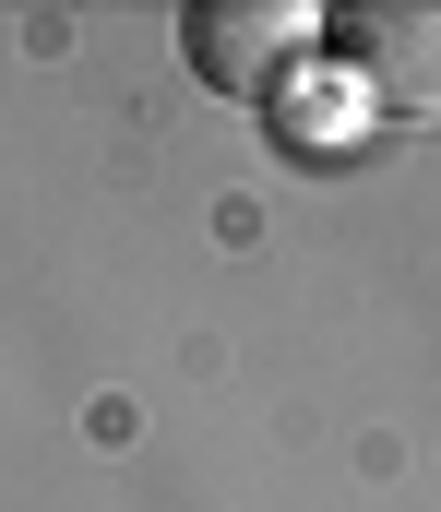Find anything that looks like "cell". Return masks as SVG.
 <instances>
[{"mask_svg":"<svg viewBox=\"0 0 441 512\" xmlns=\"http://www.w3.org/2000/svg\"><path fill=\"white\" fill-rule=\"evenodd\" d=\"M334 36H346V48H334V72H346L358 96H370V84H382L394 108H418V96H430V60H418V48H430V12H346Z\"/></svg>","mask_w":441,"mask_h":512,"instance_id":"cell-3","label":"cell"},{"mask_svg":"<svg viewBox=\"0 0 441 512\" xmlns=\"http://www.w3.org/2000/svg\"><path fill=\"white\" fill-rule=\"evenodd\" d=\"M263 108H275V131H287V155H346V143L370 131V96L334 72V48H310V60H298Z\"/></svg>","mask_w":441,"mask_h":512,"instance_id":"cell-2","label":"cell"},{"mask_svg":"<svg viewBox=\"0 0 441 512\" xmlns=\"http://www.w3.org/2000/svg\"><path fill=\"white\" fill-rule=\"evenodd\" d=\"M310 36H322L310 0H191V12H179V60H191L215 96H239V108H263V96L287 84L298 60H310Z\"/></svg>","mask_w":441,"mask_h":512,"instance_id":"cell-1","label":"cell"}]
</instances>
